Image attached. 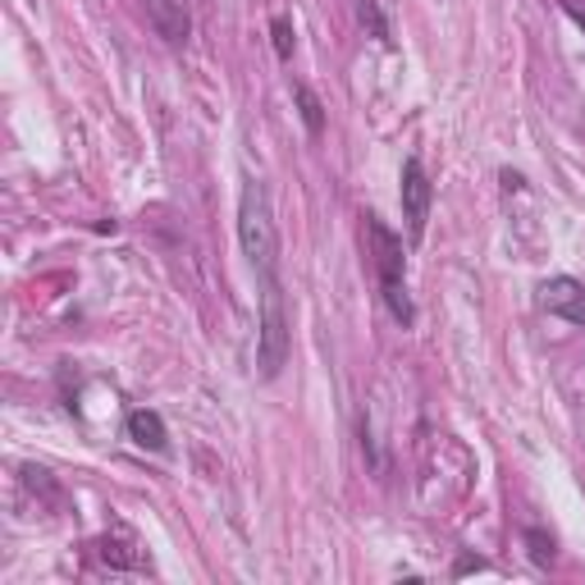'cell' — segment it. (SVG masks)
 <instances>
[{"label":"cell","mask_w":585,"mask_h":585,"mask_svg":"<svg viewBox=\"0 0 585 585\" xmlns=\"http://www.w3.org/2000/svg\"><path fill=\"white\" fill-rule=\"evenodd\" d=\"M357 14H362V23H371V32L380 37V42H389V23H384V14H380V6H375V0H362V6H357Z\"/></svg>","instance_id":"cell-10"},{"label":"cell","mask_w":585,"mask_h":585,"mask_svg":"<svg viewBox=\"0 0 585 585\" xmlns=\"http://www.w3.org/2000/svg\"><path fill=\"white\" fill-rule=\"evenodd\" d=\"M124 431H129V440H133L138 448H147V453H161V448L170 444V431H165V421H161V412H147V407L129 412V421H124Z\"/></svg>","instance_id":"cell-7"},{"label":"cell","mask_w":585,"mask_h":585,"mask_svg":"<svg viewBox=\"0 0 585 585\" xmlns=\"http://www.w3.org/2000/svg\"><path fill=\"white\" fill-rule=\"evenodd\" d=\"M399 198H403V215H407L412 239H421V233H425V220H431V202H435V183H431V174H425L421 155H407V161H403Z\"/></svg>","instance_id":"cell-4"},{"label":"cell","mask_w":585,"mask_h":585,"mask_svg":"<svg viewBox=\"0 0 585 585\" xmlns=\"http://www.w3.org/2000/svg\"><path fill=\"white\" fill-rule=\"evenodd\" d=\"M239 248L256 270V280L280 275V224L275 206H270V188L261 179H248L239 192Z\"/></svg>","instance_id":"cell-1"},{"label":"cell","mask_w":585,"mask_h":585,"mask_svg":"<svg viewBox=\"0 0 585 585\" xmlns=\"http://www.w3.org/2000/svg\"><path fill=\"white\" fill-rule=\"evenodd\" d=\"M539 306L549 311V316L567 321V325H585V284L572 280V275H558L539 289Z\"/></svg>","instance_id":"cell-5"},{"label":"cell","mask_w":585,"mask_h":585,"mask_svg":"<svg viewBox=\"0 0 585 585\" xmlns=\"http://www.w3.org/2000/svg\"><path fill=\"white\" fill-rule=\"evenodd\" d=\"M293 97H297V105H302V120H306V129H311V133H325V110H321L316 92H311L306 83H293Z\"/></svg>","instance_id":"cell-8"},{"label":"cell","mask_w":585,"mask_h":585,"mask_svg":"<svg viewBox=\"0 0 585 585\" xmlns=\"http://www.w3.org/2000/svg\"><path fill=\"white\" fill-rule=\"evenodd\" d=\"M293 357V321L284 280H261V311H256V371L261 380H275Z\"/></svg>","instance_id":"cell-2"},{"label":"cell","mask_w":585,"mask_h":585,"mask_svg":"<svg viewBox=\"0 0 585 585\" xmlns=\"http://www.w3.org/2000/svg\"><path fill=\"white\" fill-rule=\"evenodd\" d=\"M270 37H275V56L280 60H293V42H297V37H293V19L289 14L270 19Z\"/></svg>","instance_id":"cell-9"},{"label":"cell","mask_w":585,"mask_h":585,"mask_svg":"<svg viewBox=\"0 0 585 585\" xmlns=\"http://www.w3.org/2000/svg\"><path fill=\"white\" fill-rule=\"evenodd\" d=\"M142 10L151 19V28L165 37L170 47H183L192 37V14H188V0H142Z\"/></svg>","instance_id":"cell-6"},{"label":"cell","mask_w":585,"mask_h":585,"mask_svg":"<svg viewBox=\"0 0 585 585\" xmlns=\"http://www.w3.org/2000/svg\"><path fill=\"white\" fill-rule=\"evenodd\" d=\"M563 14L585 32V0H563Z\"/></svg>","instance_id":"cell-12"},{"label":"cell","mask_w":585,"mask_h":585,"mask_svg":"<svg viewBox=\"0 0 585 585\" xmlns=\"http://www.w3.org/2000/svg\"><path fill=\"white\" fill-rule=\"evenodd\" d=\"M366 239H371V261H375V275H380V297L389 306V316L399 325L416 321V306L407 297V275H403V239L384 220L366 215Z\"/></svg>","instance_id":"cell-3"},{"label":"cell","mask_w":585,"mask_h":585,"mask_svg":"<svg viewBox=\"0 0 585 585\" xmlns=\"http://www.w3.org/2000/svg\"><path fill=\"white\" fill-rule=\"evenodd\" d=\"M526 544L535 563H554V539H544V531H526Z\"/></svg>","instance_id":"cell-11"}]
</instances>
